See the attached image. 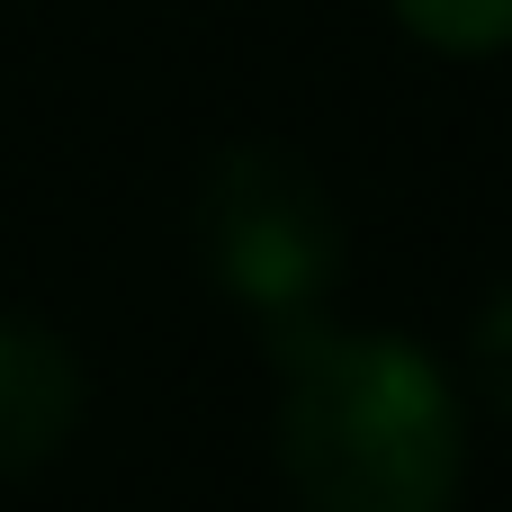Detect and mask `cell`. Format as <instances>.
Wrapping results in <instances>:
<instances>
[{
    "mask_svg": "<svg viewBox=\"0 0 512 512\" xmlns=\"http://www.w3.org/2000/svg\"><path fill=\"white\" fill-rule=\"evenodd\" d=\"M279 360V477L297 512H450L468 486V414L450 369L405 333L297 324Z\"/></svg>",
    "mask_w": 512,
    "mask_h": 512,
    "instance_id": "1",
    "label": "cell"
},
{
    "mask_svg": "<svg viewBox=\"0 0 512 512\" xmlns=\"http://www.w3.org/2000/svg\"><path fill=\"white\" fill-rule=\"evenodd\" d=\"M189 234H198L216 297H234L270 342L297 324H324L342 261H351V234H342L324 171L288 144H261V135L207 153L198 198H189Z\"/></svg>",
    "mask_w": 512,
    "mask_h": 512,
    "instance_id": "2",
    "label": "cell"
},
{
    "mask_svg": "<svg viewBox=\"0 0 512 512\" xmlns=\"http://www.w3.org/2000/svg\"><path fill=\"white\" fill-rule=\"evenodd\" d=\"M81 360L54 324L36 315H0V486L9 477H36L72 423H81Z\"/></svg>",
    "mask_w": 512,
    "mask_h": 512,
    "instance_id": "3",
    "label": "cell"
},
{
    "mask_svg": "<svg viewBox=\"0 0 512 512\" xmlns=\"http://www.w3.org/2000/svg\"><path fill=\"white\" fill-rule=\"evenodd\" d=\"M396 27L432 54H459V63H486L512 54V0H387Z\"/></svg>",
    "mask_w": 512,
    "mask_h": 512,
    "instance_id": "4",
    "label": "cell"
},
{
    "mask_svg": "<svg viewBox=\"0 0 512 512\" xmlns=\"http://www.w3.org/2000/svg\"><path fill=\"white\" fill-rule=\"evenodd\" d=\"M468 378H477V396L512 423V279L477 306V324H468Z\"/></svg>",
    "mask_w": 512,
    "mask_h": 512,
    "instance_id": "5",
    "label": "cell"
}]
</instances>
